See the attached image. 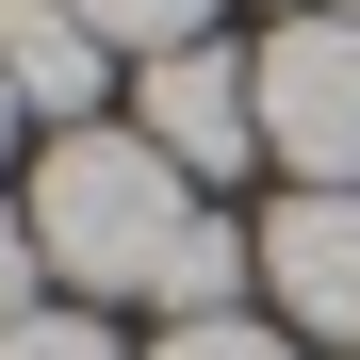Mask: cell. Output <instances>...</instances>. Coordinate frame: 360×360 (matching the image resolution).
Wrapping results in <instances>:
<instances>
[{"label":"cell","instance_id":"cell-2","mask_svg":"<svg viewBox=\"0 0 360 360\" xmlns=\"http://www.w3.org/2000/svg\"><path fill=\"white\" fill-rule=\"evenodd\" d=\"M246 82H262V148L311 197H360V17H295Z\"/></svg>","mask_w":360,"mask_h":360},{"label":"cell","instance_id":"cell-8","mask_svg":"<svg viewBox=\"0 0 360 360\" xmlns=\"http://www.w3.org/2000/svg\"><path fill=\"white\" fill-rule=\"evenodd\" d=\"M148 360H295V344H278V328H246V311H213V328H164Z\"/></svg>","mask_w":360,"mask_h":360},{"label":"cell","instance_id":"cell-4","mask_svg":"<svg viewBox=\"0 0 360 360\" xmlns=\"http://www.w3.org/2000/svg\"><path fill=\"white\" fill-rule=\"evenodd\" d=\"M262 295H278L311 344L360 360V197H295V213L262 229Z\"/></svg>","mask_w":360,"mask_h":360},{"label":"cell","instance_id":"cell-6","mask_svg":"<svg viewBox=\"0 0 360 360\" xmlns=\"http://www.w3.org/2000/svg\"><path fill=\"white\" fill-rule=\"evenodd\" d=\"M82 17H98V49H148V66L164 49H213V0H82Z\"/></svg>","mask_w":360,"mask_h":360},{"label":"cell","instance_id":"cell-10","mask_svg":"<svg viewBox=\"0 0 360 360\" xmlns=\"http://www.w3.org/2000/svg\"><path fill=\"white\" fill-rule=\"evenodd\" d=\"M0 131H17V82H0Z\"/></svg>","mask_w":360,"mask_h":360},{"label":"cell","instance_id":"cell-9","mask_svg":"<svg viewBox=\"0 0 360 360\" xmlns=\"http://www.w3.org/2000/svg\"><path fill=\"white\" fill-rule=\"evenodd\" d=\"M33 278H49V246H33V213H0V328L33 311Z\"/></svg>","mask_w":360,"mask_h":360},{"label":"cell","instance_id":"cell-7","mask_svg":"<svg viewBox=\"0 0 360 360\" xmlns=\"http://www.w3.org/2000/svg\"><path fill=\"white\" fill-rule=\"evenodd\" d=\"M0 360H115V328H98V311H17Z\"/></svg>","mask_w":360,"mask_h":360},{"label":"cell","instance_id":"cell-5","mask_svg":"<svg viewBox=\"0 0 360 360\" xmlns=\"http://www.w3.org/2000/svg\"><path fill=\"white\" fill-rule=\"evenodd\" d=\"M0 82H17V115H98L115 49H98L82 0H0Z\"/></svg>","mask_w":360,"mask_h":360},{"label":"cell","instance_id":"cell-11","mask_svg":"<svg viewBox=\"0 0 360 360\" xmlns=\"http://www.w3.org/2000/svg\"><path fill=\"white\" fill-rule=\"evenodd\" d=\"M328 17H360V0H328Z\"/></svg>","mask_w":360,"mask_h":360},{"label":"cell","instance_id":"cell-3","mask_svg":"<svg viewBox=\"0 0 360 360\" xmlns=\"http://www.w3.org/2000/svg\"><path fill=\"white\" fill-rule=\"evenodd\" d=\"M148 148L180 180H229V164L262 148V82L229 66V49H164V66H148Z\"/></svg>","mask_w":360,"mask_h":360},{"label":"cell","instance_id":"cell-1","mask_svg":"<svg viewBox=\"0 0 360 360\" xmlns=\"http://www.w3.org/2000/svg\"><path fill=\"white\" fill-rule=\"evenodd\" d=\"M180 229H197V180H180L148 131H66L49 180H33V246H49V278H82V295H164Z\"/></svg>","mask_w":360,"mask_h":360}]
</instances>
